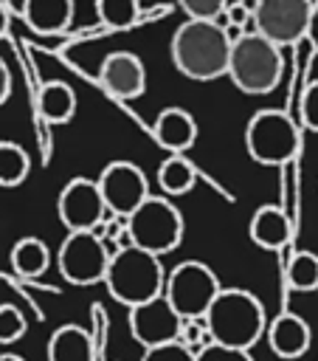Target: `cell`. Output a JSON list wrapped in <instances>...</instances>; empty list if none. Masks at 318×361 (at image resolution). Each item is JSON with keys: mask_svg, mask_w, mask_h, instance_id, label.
<instances>
[{"mask_svg": "<svg viewBox=\"0 0 318 361\" xmlns=\"http://www.w3.org/2000/svg\"><path fill=\"white\" fill-rule=\"evenodd\" d=\"M180 327H183V316L172 307V302L163 293L144 305L129 307V333L144 350L177 341Z\"/></svg>", "mask_w": 318, "mask_h": 361, "instance_id": "obj_12", "label": "cell"}, {"mask_svg": "<svg viewBox=\"0 0 318 361\" xmlns=\"http://www.w3.org/2000/svg\"><path fill=\"white\" fill-rule=\"evenodd\" d=\"M248 237L253 245L265 248V251H279L293 240V223L290 214L279 206H259L250 217L248 226Z\"/></svg>", "mask_w": 318, "mask_h": 361, "instance_id": "obj_16", "label": "cell"}, {"mask_svg": "<svg viewBox=\"0 0 318 361\" xmlns=\"http://www.w3.org/2000/svg\"><path fill=\"white\" fill-rule=\"evenodd\" d=\"M245 149L256 164L281 166L298 152V124L284 110H256L245 127Z\"/></svg>", "mask_w": 318, "mask_h": 361, "instance_id": "obj_6", "label": "cell"}, {"mask_svg": "<svg viewBox=\"0 0 318 361\" xmlns=\"http://www.w3.org/2000/svg\"><path fill=\"white\" fill-rule=\"evenodd\" d=\"M205 327L214 344L250 350L267 330L265 305L245 288H222L205 313Z\"/></svg>", "mask_w": 318, "mask_h": 361, "instance_id": "obj_2", "label": "cell"}, {"mask_svg": "<svg viewBox=\"0 0 318 361\" xmlns=\"http://www.w3.org/2000/svg\"><path fill=\"white\" fill-rule=\"evenodd\" d=\"M98 189L113 217H129L152 192L144 169L132 161H110L98 175Z\"/></svg>", "mask_w": 318, "mask_h": 361, "instance_id": "obj_11", "label": "cell"}, {"mask_svg": "<svg viewBox=\"0 0 318 361\" xmlns=\"http://www.w3.org/2000/svg\"><path fill=\"white\" fill-rule=\"evenodd\" d=\"M8 96H11V79H8V68H6V62L0 59V104H3Z\"/></svg>", "mask_w": 318, "mask_h": 361, "instance_id": "obj_31", "label": "cell"}, {"mask_svg": "<svg viewBox=\"0 0 318 361\" xmlns=\"http://www.w3.org/2000/svg\"><path fill=\"white\" fill-rule=\"evenodd\" d=\"M110 251L98 231H68L56 251V268L70 285H96L104 282L110 268Z\"/></svg>", "mask_w": 318, "mask_h": 361, "instance_id": "obj_8", "label": "cell"}, {"mask_svg": "<svg viewBox=\"0 0 318 361\" xmlns=\"http://www.w3.org/2000/svg\"><path fill=\"white\" fill-rule=\"evenodd\" d=\"M141 361H197V353L189 350L183 341H169V344L144 350Z\"/></svg>", "mask_w": 318, "mask_h": 361, "instance_id": "obj_27", "label": "cell"}, {"mask_svg": "<svg viewBox=\"0 0 318 361\" xmlns=\"http://www.w3.org/2000/svg\"><path fill=\"white\" fill-rule=\"evenodd\" d=\"M23 17L37 34H62L73 20V0H23Z\"/></svg>", "mask_w": 318, "mask_h": 361, "instance_id": "obj_18", "label": "cell"}, {"mask_svg": "<svg viewBox=\"0 0 318 361\" xmlns=\"http://www.w3.org/2000/svg\"><path fill=\"white\" fill-rule=\"evenodd\" d=\"M104 285L115 302L135 307V305H144L163 293L166 271H163L160 257H155L138 245H127V248L113 251Z\"/></svg>", "mask_w": 318, "mask_h": 361, "instance_id": "obj_3", "label": "cell"}, {"mask_svg": "<svg viewBox=\"0 0 318 361\" xmlns=\"http://www.w3.org/2000/svg\"><path fill=\"white\" fill-rule=\"evenodd\" d=\"M225 25L236 31H253V3L234 0L225 8Z\"/></svg>", "mask_w": 318, "mask_h": 361, "instance_id": "obj_28", "label": "cell"}, {"mask_svg": "<svg viewBox=\"0 0 318 361\" xmlns=\"http://www.w3.org/2000/svg\"><path fill=\"white\" fill-rule=\"evenodd\" d=\"M96 14L104 28L110 31H127L141 17L138 0H96Z\"/></svg>", "mask_w": 318, "mask_h": 361, "instance_id": "obj_23", "label": "cell"}, {"mask_svg": "<svg viewBox=\"0 0 318 361\" xmlns=\"http://www.w3.org/2000/svg\"><path fill=\"white\" fill-rule=\"evenodd\" d=\"M284 73V56L276 42L262 37L259 31H245L231 45L228 79L248 96H265L276 90Z\"/></svg>", "mask_w": 318, "mask_h": 361, "instance_id": "obj_4", "label": "cell"}, {"mask_svg": "<svg viewBox=\"0 0 318 361\" xmlns=\"http://www.w3.org/2000/svg\"><path fill=\"white\" fill-rule=\"evenodd\" d=\"M56 212L68 231H98V226L113 217L101 197L98 180L90 178H70L59 192Z\"/></svg>", "mask_w": 318, "mask_h": 361, "instance_id": "obj_10", "label": "cell"}, {"mask_svg": "<svg viewBox=\"0 0 318 361\" xmlns=\"http://www.w3.org/2000/svg\"><path fill=\"white\" fill-rule=\"evenodd\" d=\"M197 183V166L186 155H166L158 166V186L163 195H189Z\"/></svg>", "mask_w": 318, "mask_h": 361, "instance_id": "obj_21", "label": "cell"}, {"mask_svg": "<svg viewBox=\"0 0 318 361\" xmlns=\"http://www.w3.org/2000/svg\"><path fill=\"white\" fill-rule=\"evenodd\" d=\"M11 268L23 279H37L51 268V251L39 237H23L11 248Z\"/></svg>", "mask_w": 318, "mask_h": 361, "instance_id": "obj_20", "label": "cell"}, {"mask_svg": "<svg viewBox=\"0 0 318 361\" xmlns=\"http://www.w3.org/2000/svg\"><path fill=\"white\" fill-rule=\"evenodd\" d=\"M37 110L48 124H65L76 113V93L68 82H45L37 96Z\"/></svg>", "mask_w": 318, "mask_h": 361, "instance_id": "obj_19", "label": "cell"}, {"mask_svg": "<svg viewBox=\"0 0 318 361\" xmlns=\"http://www.w3.org/2000/svg\"><path fill=\"white\" fill-rule=\"evenodd\" d=\"M245 3H256V0H245Z\"/></svg>", "mask_w": 318, "mask_h": 361, "instance_id": "obj_35", "label": "cell"}, {"mask_svg": "<svg viewBox=\"0 0 318 361\" xmlns=\"http://www.w3.org/2000/svg\"><path fill=\"white\" fill-rule=\"evenodd\" d=\"M0 361H25V358H20L14 353H0Z\"/></svg>", "mask_w": 318, "mask_h": 361, "instance_id": "obj_34", "label": "cell"}, {"mask_svg": "<svg viewBox=\"0 0 318 361\" xmlns=\"http://www.w3.org/2000/svg\"><path fill=\"white\" fill-rule=\"evenodd\" d=\"M284 279L298 293L318 290V254H312V251H295L287 259Z\"/></svg>", "mask_w": 318, "mask_h": 361, "instance_id": "obj_22", "label": "cell"}, {"mask_svg": "<svg viewBox=\"0 0 318 361\" xmlns=\"http://www.w3.org/2000/svg\"><path fill=\"white\" fill-rule=\"evenodd\" d=\"M197 361H253L250 350H234L222 344H208L197 353Z\"/></svg>", "mask_w": 318, "mask_h": 361, "instance_id": "obj_30", "label": "cell"}, {"mask_svg": "<svg viewBox=\"0 0 318 361\" xmlns=\"http://www.w3.org/2000/svg\"><path fill=\"white\" fill-rule=\"evenodd\" d=\"M8 31V11H6V6L0 3V37Z\"/></svg>", "mask_w": 318, "mask_h": 361, "instance_id": "obj_33", "label": "cell"}, {"mask_svg": "<svg viewBox=\"0 0 318 361\" xmlns=\"http://www.w3.org/2000/svg\"><path fill=\"white\" fill-rule=\"evenodd\" d=\"M231 0H177L186 20H220Z\"/></svg>", "mask_w": 318, "mask_h": 361, "instance_id": "obj_26", "label": "cell"}, {"mask_svg": "<svg viewBox=\"0 0 318 361\" xmlns=\"http://www.w3.org/2000/svg\"><path fill=\"white\" fill-rule=\"evenodd\" d=\"M307 39H310V45H312V48H315V54H318V3H315V8H312V20H310Z\"/></svg>", "mask_w": 318, "mask_h": 361, "instance_id": "obj_32", "label": "cell"}, {"mask_svg": "<svg viewBox=\"0 0 318 361\" xmlns=\"http://www.w3.org/2000/svg\"><path fill=\"white\" fill-rule=\"evenodd\" d=\"M98 82L113 99L129 102L146 90V68H144L138 54L113 51L104 56V62L98 68Z\"/></svg>", "mask_w": 318, "mask_h": 361, "instance_id": "obj_13", "label": "cell"}, {"mask_svg": "<svg viewBox=\"0 0 318 361\" xmlns=\"http://www.w3.org/2000/svg\"><path fill=\"white\" fill-rule=\"evenodd\" d=\"M231 45L234 39L220 20H186L174 28L169 54L186 79L211 82L228 76Z\"/></svg>", "mask_w": 318, "mask_h": 361, "instance_id": "obj_1", "label": "cell"}, {"mask_svg": "<svg viewBox=\"0 0 318 361\" xmlns=\"http://www.w3.org/2000/svg\"><path fill=\"white\" fill-rule=\"evenodd\" d=\"M267 344L279 358H301L310 350L312 330L310 324L295 313H279L273 322H267Z\"/></svg>", "mask_w": 318, "mask_h": 361, "instance_id": "obj_15", "label": "cell"}, {"mask_svg": "<svg viewBox=\"0 0 318 361\" xmlns=\"http://www.w3.org/2000/svg\"><path fill=\"white\" fill-rule=\"evenodd\" d=\"M152 133L169 155H186L197 141V121L183 107H163L152 124Z\"/></svg>", "mask_w": 318, "mask_h": 361, "instance_id": "obj_14", "label": "cell"}, {"mask_svg": "<svg viewBox=\"0 0 318 361\" xmlns=\"http://www.w3.org/2000/svg\"><path fill=\"white\" fill-rule=\"evenodd\" d=\"M301 124L310 130V133H318V79L307 85L304 96H301Z\"/></svg>", "mask_w": 318, "mask_h": 361, "instance_id": "obj_29", "label": "cell"}, {"mask_svg": "<svg viewBox=\"0 0 318 361\" xmlns=\"http://www.w3.org/2000/svg\"><path fill=\"white\" fill-rule=\"evenodd\" d=\"M222 285L220 276L200 259H186L177 262L166 274V288L163 296L172 302V307L183 319H205L208 307L220 296Z\"/></svg>", "mask_w": 318, "mask_h": 361, "instance_id": "obj_7", "label": "cell"}, {"mask_svg": "<svg viewBox=\"0 0 318 361\" xmlns=\"http://www.w3.org/2000/svg\"><path fill=\"white\" fill-rule=\"evenodd\" d=\"M48 361H96V341L79 324H62L48 338Z\"/></svg>", "mask_w": 318, "mask_h": 361, "instance_id": "obj_17", "label": "cell"}, {"mask_svg": "<svg viewBox=\"0 0 318 361\" xmlns=\"http://www.w3.org/2000/svg\"><path fill=\"white\" fill-rule=\"evenodd\" d=\"M28 169H31L28 152L14 141H0V186L6 189L20 186L28 178Z\"/></svg>", "mask_w": 318, "mask_h": 361, "instance_id": "obj_24", "label": "cell"}, {"mask_svg": "<svg viewBox=\"0 0 318 361\" xmlns=\"http://www.w3.org/2000/svg\"><path fill=\"white\" fill-rule=\"evenodd\" d=\"M312 8V0H256L253 31H259L279 48L295 45L298 39H307Z\"/></svg>", "mask_w": 318, "mask_h": 361, "instance_id": "obj_9", "label": "cell"}, {"mask_svg": "<svg viewBox=\"0 0 318 361\" xmlns=\"http://www.w3.org/2000/svg\"><path fill=\"white\" fill-rule=\"evenodd\" d=\"M25 330H28V322H25L23 310H20L17 305L3 302V305H0V344H3V347L17 344V341L25 336Z\"/></svg>", "mask_w": 318, "mask_h": 361, "instance_id": "obj_25", "label": "cell"}, {"mask_svg": "<svg viewBox=\"0 0 318 361\" xmlns=\"http://www.w3.org/2000/svg\"><path fill=\"white\" fill-rule=\"evenodd\" d=\"M183 214L174 203H169L160 195H149L129 217H127V234L132 245L163 257L174 251L183 240Z\"/></svg>", "mask_w": 318, "mask_h": 361, "instance_id": "obj_5", "label": "cell"}]
</instances>
